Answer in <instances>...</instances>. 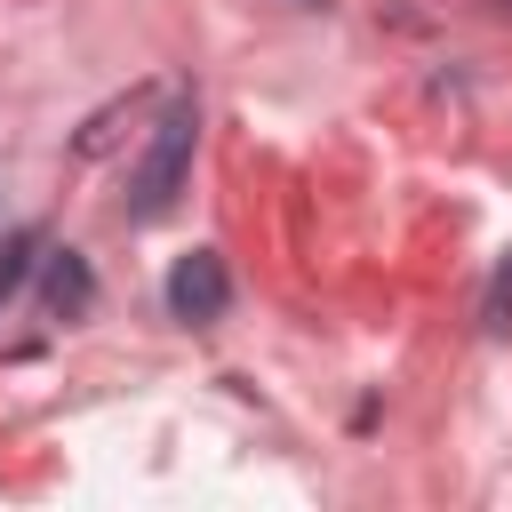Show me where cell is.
<instances>
[{
  "mask_svg": "<svg viewBox=\"0 0 512 512\" xmlns=\"http://www.w3.org/2000/svg\"><path fill=\"white\" fill-rule=\"evenodd\" d=\"M192 144H200V96H192V88H168V104H160V120H152V144H144V160L128 168V216H136V224H152V216L176 208V192H184V176H192Z\"/></svg>",
  "mask_w": 512,
  "mask_h": 512,
  "instance_id": "6da1fadb",
  "label": "cell"
},
{
  "mask_svg": "<svg viewBox=\"0 0 512 512\" xmlns=\"http://www.w3.org/2000/svg\"><path fill=\"white\" fill-rule=\"evenodd\" d=\"M168 320H184V328H216L224 320V304H232V272H224V256L216 248H192V256H176L168 264Z\"/></svg>",
  "mask_w": 512,
  "mask_h": 512,
  "instance_id": "7a4b0ae2",
  "label": "cell"
},
{
  "mask_svg": "<svg viewBox=\"0 0 512 512\" xmlns=\"http://www.w3.org/2000/svg\"><path fill=\"white\" fill-rule=\"evenodd\" d=\"M40 296H48L56 320H80V312L96 304V272H88V256H80V248H48V256H40Z\"/></svg>",
  "mask_w": 512,
  "mask_h": 512,
  "instance_id": "3957f363",
  "label": "cell"
},
{
  "mask_svg": "<svg viewBox=\"0 0 512 512\" xmlns=\"http://www.w3.org/2000/svg\"><path fill=\"white\" fill-rule=\"evenodd\" d=\"M152 96H160V88H128L120 104H104V112H96V120L72 136V152H80V160H104V152L128 136V120H144V112H152Z\"/></svg>",
  "mask_w": 512,
  "mask_h": 512,
  "instance_id": "277c9868",
  "label": "cell"
},
{
  "mask_svg": "<svg viewBox=\"0 0 512 512\" xmlns=\"http://www.w3.org/2000/svg\"><path fill=\"white\" fill-rule=\"evenodd\" d=\"M40 248H48V240H40V224H16V232L0 240V304H8V296H16L24 280H32V264H40Z\"/></svg>",
  "mask_w": 512,
  "mask_h": 512,
  "instance_id": "5b68a950",
  "label": "cell"
},
{
  "mask_svg": "<svg viewBox=\"0 0 512 512\" xmlns=\"http://www.w3.org/2000/svg\"><path fill=\"white\" fill-rule=\"evenodd\" d=\"M488 328H512V256H504L496 280H488Z\"/></svg>",
  "mask_w": 512,
  "mask_h": 512,
  "instance_id": "8992f818",
  "label": "cell"
},
{
  "mask_svg": "<svg viewBox=\"0 0 512 512\" xmlns=\"http://www.w3.org/2000/svg\"><path fill=\"white\" fill-rule=\"evenodd\" d=\"M304 8H320V0H304Z\"/></svg>",
  "mask_w": 512,
  "mask_h": 512,
  "instance_id": "52a82bcc",
  "label": "cell"
}]
</instances>
